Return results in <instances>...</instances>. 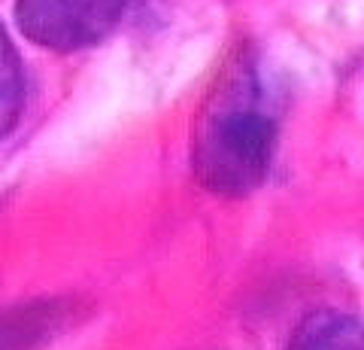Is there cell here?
Wrapping results in <instances>:
<instances>
[{
    "instance_id": "6da1fadb",
    "label": "cell",
    "mask_w": 364,
    "mask_h": 350,
    "mask_svg": "<svg viewBox=\"0 0 364 350\" xmlns=\"http://www.w3.org/2000/svg\"><path fill=\"white\" fill-rule=\"evenodd\" d=\"M277 150V107L249 52L228 61L191 128V171L222 198H243L267 180Z\"/></svg>"
},
{
    "instance_id": "7a4b0ae2",
    "label": "cell",
    "mask_w": 364,
    "mask_h": 350,
    "mask_svg": "<svg viewBox=\"0 0 364 350\" xmlns=\"http://www.w3.org/2000/svg\"><path fill=\"white\" fill-rule=\"evenodd\" d=\"M131 0H16L21 34L52 52L97 46L122 25Z\"/></svg>"
},
{
    "instance_id": "3957f363",
    "label": "cell",
    "mask_w": 364,
    "mask_h": 350,
    "mask_svg": "<svg viewBox=\"0 0 364 350\" xmlns=\"http://www.w3.org/2000/svg\"><path fill=\"white\" fill-rule=\"evenodd\" d=\"M286 350H364V323L346 311H313L294 329Z\"/></svg>"
},
{
    "instance_id": "277c9868",
    "label": "cell",
    "mask_w": 364,
    "mask_h": 350,
    "mask_svg": "<svg viewBox=\"0 0 364 350\" xmlns=\"http://www.w3.org/2000/svg\"><path fill=\"white\" fill-rule=\"evenodd\" d=\"M21 107H25V67L0 25V140L18 125Z\"/></svg>"
}]
</instances>
